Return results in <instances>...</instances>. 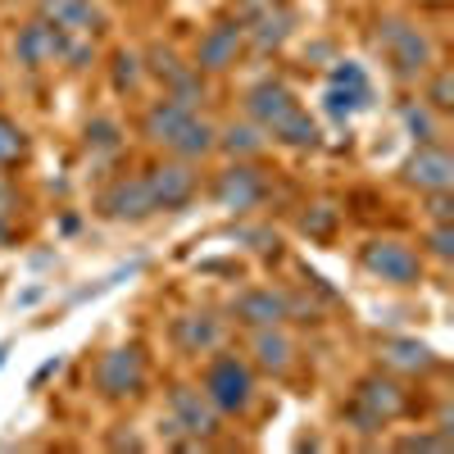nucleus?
<instances>
[{
    "label": "nucleus",
    "instance_id": "36",
    "mask_svg": "<svg viewBox=\"0 0 454 454\" xmlns=\"http://www.w3.org/2000/svg\"><path fill=\"white\" fill-rule=\"evenodd\" d=\"M423 200H427V218L432 223H454V196L450 192H432Z\"/></svg>",
    "mask_w": 454,
    "mask_h": 454
},
{
    "label": "nucleus",
    "instance_id": "1",
    "mask_svg": "<svg viewBox=\"0 0 454 454\" xmlns=\"http://www.w3.org/2000/svg\"><path fill=\"white\" fill-rule=\"evenodd\" d=\"M372 46L382 51L387 68L395 82H423L427 68L436 64V42L423 23H413L409 14H382L372 23Z\"/></svg>",
    "mask_w": 454,
    "mask_h": 454
},
{
    "label": "nucleus",
    "instance_id": "26",
    "mask_svg": "<svg viewBox=\"0 0 454 454\" xmlns=\"http://www.w3.org/2000/svg\"><path fill=\"white\" fill-rule=\"evenodd\" d=\"M400 123L409 128V137L419 141V145L441 141V114H436L432 105H423V100H404V105H400Z\"/></svg>",
    "mask_w": 454,
    "mask_h": 454
},
{
    "label": "nucleus",
    "instance_id": "17",
    "mask_svg": "<svg viewBox=\"0 0 454 454\" xmlns=\"http://www.w3.org/2000/svg\"><path fill=\"white\" fill-rule=\"evenodd\" d=\"M36 14L64 32H73V36H91V32L109 27V19L96 0H36Z\"/></svg>",
    "mask_w": 454,
    "mask_h": 454
},
{
    "label": "nucleus",
    "instance_id": "28",
    "mask_svg": "<svg viewBox=\"0 0 454 454\" xmlns=\"http://www.w3.org/2000/svg\"><path fill=\"white\" fill-rule=\"evenodd\" d=\"M27 150H32L27 128H23V123H14L10 114H0V168L23 164V160H27Z\"/></svg>",
    "mask_w": 454,
    "mask_h": 454
},
{
    "label": "nucleus",
    "instance_id": "39",
    "mask_svg": "<svg viewBox=\"0 0 454 454\" xmlns=\"http://www.w3.org/2000/svg\"><path fill=\"white\" fill-rule=\"evenodd\" d=\"M42 295H46V286H27V291H23V295L14 300V305H19V309H27V305H36V300H42Z\"/></svg>",
    "mask_w": 454,
    "mask_h": 454
},
{
    "label": "nucleus",
    "instance_id": "33",
    "mask_svg": "<svg viewBox=\"0 0 454 454\" xmlns=\"http://www.w3.org/2000/svg\"><path fill=\"white\" fill-rule=\"evenodd\" d=\"M340 423H350V432H359V436H377V432L387 427V419H377V413H372L364 400L340 404Z\"/></svg>",
    "mask_w": 454,
    "mask_h": 454
},
{
    "label": "nucleus",
    "instance_id": "20",
    "mask_svg": "<svg viewBox=\"0 0 454 454\" xmlns=\"http://www.w3.org/2000/svg\"><path fill=\"white\" fill-rule=\"evenodd\" d=\"M173 340L182 355L200 359V355L223 346V323L214 314H182V318H173Z\"/></svg>",
    "mask_w": 454,
    "mask_h": 454
},
{
    "label": "nucleus",
    "instance_id": "7",
    "mask_svg": "<svg viewBox=\"0 0 454 454\" xmlns=\"http://www.w3.org/2000/svg\"><path fill=\"white\" fill-rule=\"evenodd\" d=\"M168 419H173V427L192 441V445H209L214 436H218V427H223V413L209 404V395L200 391V387H192V382H177L173 391H168Z\"/></svg>",
    "mask_w": 454,
    "mask_h": 454
},
{
    "label": "nucleus",
    "instance_id": "21",
    "mask_svg": "<svg viewBox=\"0 0 454 454\" xmlns=\"http://www.w3.org/2000/svg\"><path fill=\"white\" fill-rule=\"evenodd\" d=\"M214 150H218V128H214V123L205 119V114L196 109L192 119L182 123V132L168 141L164 155H177V160H186V164H200V160H209V155H214Z\"/></svg>",
    "mask_w": 454,
    "mask_h": 454
},
{
    "label": "nucleus",
    "instance_id": "15",
    "mask_svg": "<svg viewBox=\"0 0 454 454\" xmlns=\"http://www.w3.org/2000/svg\"><path fill=\"white\" fill-rule=\"evenodd\" d=\"M377 359H382L387 372L395 377H427L436 372V350L423 346V340H413V336H382L377 340Z\"/></svg>",
    "mask_w": 454,
    "mask_h": 454
},
{
    "label": "nucleus",
    "instance_id": "18",
    "mask_svg": "<svg viewBox=\"0 0 454 454\" xmlns=\"http://www.w3.org/2000/svg\"><path fill=\"white\" fill-rule=\"evenodd\" d=\"M241 27H246V46H254V51H278L286 36L295 32V10L286 5V0H273V5H263V10H254L250 19H241Z\"/></svg>",
    "mask_w": 454,
    "mask_h": 454
},
{
    "label": "nucleus",
    "instance_id": "37",
    "mask_svg": "<svg viewBox=\"0 0 454 454\" xmlns=\"http://www.w3.org/2000/svg\"><path fill=\"white\" fill-rule=\"evenodd\" d=\"M59 368H64V355H51L42 368H36V372L27 377V391H42V387L51 382V377H59Z\"/></svg>",
    "mask_w": 454,
    "mask_h": 454
},
{
    "label": "nucleus",
    "instance_id": "45",
    "mask_svg": "<svg viewBox=\"0 0 454 454\" xmlns=\"http://www.w3.org/2000/svg\"><path fill=\"white\" fill-rule=\"evenodd\" d=\"M0 96H5V78H0Z\"/></svg>",
    "mask_w": 454,
    "mask_h": 454
},
{
    "label": "nucleus",
    "instance_id": "29",
    "mask_svg": "<svg viewBox=\"0 0 454 454\" xmlns=\"http://www.w3.org/2000/svg\"><path fill=\"white\" fill-rule=\"evenodd\" d=\"M423 105H432L436 114H450L454 109V73L445 64H432L427 78H423Z\"/></svg>",
    "mask_w": 454,
    "mask_h": 454
},
{
    "label": "nucleus",
    "instance_id": "35",
    "mask_svg": "<svg viewBox=\"0 0 454 454\" xmlns=\"http://www.w3.org/2000/svg\"><path fill=\"white\" fill-rule=\"evenodd\" d=\"M395 450H450V441L441 432H413V436H400Z\"/></svg>",
    "mask_w": 454,
    "mask_h": 454
},
{
    "label": "nucleus",
    "instance_id": "34",
    "mask_svg": "<svg viewBox=\"0 0 454 454\" xmlns=\"http://www.w3.org/2000/svg\"><path fill=\"white\" fill-rule=\"evenodd\" d=\"M332 82H340V87H372L368 73H364V64H355V59H340V64L332 68Z\"/></svg>",
    "mask_w": 454,
    "mask_h": 454
},
{
    "label": "nucleus",
    "instance_id": "30",
    "mask_svg": "<svg viewBox=\"0 0 454 454\" xmlns=\"http://www.w3.org/2000/svg\"><path fill=\"white\" fill-rule=\"evenodd\" d=\"M87 150L91 155H119L123 150V128L114 119H91L87 123Z\"/></svg>",
    "mask_w": 454,
    "mask_h": 454
},
{
    "label": "nucleus",
    "instance_id": "8",
    "mask_svg": "<svg viewBox=\"0 0 454 454\" xmlns=\"http://www.w3.org/2000/svg\"><path fill=\"white\" fill-rule=\"evenodd\" d=\"M241 51H246V27H241V19H237V14H227V19H214V23L200 32L192 64L205 73V78H218V73L237 68Z\"/></svg>",
    "mask_w": 454,
    "mask_h": 454
},
{
    "label": "nucleus",
    "instance_id": "27",
    "mask_svg": "<svg viewBox=\"0 0 454 454\" xmlns=\"http://www.w3.org/2000/svg\"><path fill=\"white\" fill-rule=\"evenodd\" d=\"M109 78H114V91L119 96H137L141 82H145V64L137 51H114L109 55Z\"/></svg>",
    "mask_w": 454,
    "mask_h": 454
},
{
    "label": "nucleus",
    "instance_id": "2",
    "mask_svg": "<svg viewBox=\"0 0 454 454\" xmlns=\"http://www.w3.org/2000/svg\"><path fill=\"white\" fill-rule=\"evenodd\" d=\"M200 391L209 395V404L223 419H246L259 400V382H254V364L237 350H209L205 372H200Z\"/></svg>",
    "mask_w": 454,
    "mask_h": 454
},
{
    "label": "nucleus",
    "instance_id": "5",
    "mask_svg": "<svg viewBox=\"0 0 454 454\" xmlns=\"http://www.w3.org/2000/svg\"><path fill=\"white\" fill-rule=\"evenodd\" d=\"M96 395L109 404H128L145 391V350L141 346H114L96 359Z\"/></svg>",
    "mask_w": 454,
    "mask_h": 454
},
{
    "label": "nucleus",
    "instance_id": "16",
    "mask_svg": "<svg viewBox=\"0 0 454 454\" xmlns=\"http://www.w3.org/2000/svg\"><path fill=\"white\" fill-rule=\"evenodd\" d=\"M300 350L295 340L282 332V327H250V364L269 377H286L295 368Z\"/></svg>",
    "mask_w": 454,
    "mask_h": 454
},
{
    "label": "nucleus",
    "instance_id": "11",
    "mask_svg": "<svg viewBox=\"0 0 454 454\" xmlns=\"http://www.w3.org/2000/svg\"><path fill=\"white\" fill-rule=\"evenodd\" d=\"M400 182L409 186V192L419 196H432V192H454V155L432 141V145H419L413 155L400 164Z\"/></svg>",
    "mask_w": 454,
    "mask_h": 454
},
{
    "label": "nucleus",
    "instance_id": "3",
    "mask_svg": "<svg viewBox=\"0 0 454 454\" xmlns=\"http://www.w3.org/2000/svg\"><path fill=\"white\" fill-rule=\"evenodd\" d=\"M269 192H273V182L269 173L259 168V160H227V168L214 173V186H209V196L218 209L227 214H254L269 205Z\"/></svg>",
    "mask_w": 454,
    "mask_h": 454
},
{
    "label": "nucleus",
    "instance_id": "40",
    "mask_svg": "<svg viewBox=\"0 0 454 454\" xmlns=\"http://www.w3.org/2000/svg\"><path fill=\"white\" fill-rule=\"evenodd\" d=\"M78 227H82L78 214H64V218H59V232H78Z\"/></svg>",
    "mask_w": 454,
    "mask_h": 454
},
{
    "label": "nucleus",
    "instance_id": "9",
    "mask_svg": "<svg viewBox=\"0 0 454 454\" xmlns=\"http://www.w3.org/2000/svg\"><path fill=\"white\" fill-rule=\"evenodd\" d=\"M96 214L109 223H145L155 218V200L145 192V177L141 173H119L114 182H105V192L96 196Z\"/></svg>",
    "mask_w": 454,
    "mask_h": 454
},
{
    "label": "nucleus",
    "instance_id": "31",
    "mask_svg": "<svg viewBox=\"0 0 454 454\" xmlns=\"http://www.w3.org/2000/svg\"><path fill=\"white\" fill-rule=\"evenodd\" d=\"M419 254H427V259H436V263H450V259H454V223H432L427 232H423Z\"/></svg>",
    "mask_w": 454,
    "mask_h": 454
},
{
    "label": "nucleus",
    "instance_id": "12",
    "mask_svg": "<svg viewBox=\"0 0 454 454\" xmlns=\"http://www.w3.org/2000/svg\"><path fill=\"white\" fill-rule=\"evenodd\" d=\"M291 295L278 291V286H246L241 295H232V305H227V314H232L241 327H282L291 318Z\"/></svg>",
    "mask_w": 454,
    "mask_h": 454
},
{
    "label": "nucleus",
    "instance_id": "14",
    "mask_svg": "<svg viewBox=\"0 0 454 454\" xmlns=\"http://www.w3.org/2000/svg\"><path fill=\"white\" fill-rule=\"evenodd\" d=\"M295 105H300V100H295V91H291L282 78H263V82H254V87L241 96L246 119H250V123H259V128H263V137H269V128H278Z\"/></svg>",
    "mask_w": 454,
    "mask_h": 454
},
{
    "label": "nucleus",
    "instance_id": "41",
    "mask_svg": "<svg viewBox=\"0 0 454 454\" xmlns=\"http://www.w3.org/2000/svg\"><path fill=\"white\" fill-rule=\"evenodd\" d=\"M0 5H10V10H27V5H36V0H0Z\"/></svg>",
    "mask_w": 454,
    "mask_h": 454
},
{
    "label": "nucleus",
    "instance_id": "32",
    "mask_svg": "<svg viewBox=\"0 0 454 454\" xmlns=\"http://www.w3.org/2000/svg\"><path fill=\"white\" fill-rule=\"evenodd\" d=\"M336 223H340V209H332V205H314V209L300 214V232L314 237V241H327V237L336 232Z\"/></svg>",
    "mask_w": 454,
    "mask_h": 454
},
{
    "label": "nucleus",
    "instance_id": "25",
    "mask_svg": "<svg viewBox=\"0 0 454 454\" xmlns=\"http://www.w3.org/2000/svg\"><path fill=\"white\" fill-rule=\"evenodd\" d=\"M372 105V87H340V82H327V96H323V109L332 114L336 123H350L359 109Z\"/></svg>",
    "mask_w": 454,
    "mask_h": 454
},
{
    "label": "nucleus",
    "instance_id": "38",
    "mask_svg": "<svg viewBox=\"0 0 454 454\" xmlns=\"http://www.w3.org/2000/svg\"><path fill=\"white\" fill-rule=\"evenodd\" d=\"M14 205H19V186L10 182V173H5V168H0V218L14 214Z\"/></svg>",
    "mask_w": 454,
    "mask_h": 454
},
{
    "label": "nucleus",
    "instance_id": "44",
    "mask_svg": "<svg viewBox=\"0 0 454 454\" xmlns=\"http://www.w3.org/2000/svg\"><path fill=\"white\" fill-rule=\"evenodd\" d=\"M114 5H137V0H114Z\"/></svg>",
    "mask_w": 454,
    "mask_h": 454
},
{
    "label": "nucleus",
    "instance_id": "19",
    "mask_svg": "<svg viewBox=\"0 0 454 454\" xmlns=\"http://www.w3.org/2000/svg\"><path fill=\"white\" fill-rule=\"evenodd\" d=\"M192 105H182V100H173V96H160V100H150L145 109H141V137L155 145V150H168V141L182 132V123L192 119Z\"/></svg>",
    "mask_w": 454,
    "mask_h": 454
},
{
    "label": "nucleus",
    "instance_id": "22",
    "mask_svg": "<svg viewBox=\"0 0 454 454\" xmlns=\"http://www.w3.org/2000/svg\"><path fill=\"white\" fill-rule=\"evenodd\" d=\"M218 150H223L227 160H259L263 150H269V137H263V128H259V123L241 119V123L218 128Z\"/></svg>",
    "mask_w": 454,
    "mask_h": 454
},
{
    "label": "nucleus",
    "instance_id": "6",
    "mask_svg": "<svg viewBox=\"0 0 454 454\" xmlns=\"http://www.w3.org/2000/svg\"><path fill=\"white\" fill-rule=\"evenodd\" d=\"M141 177H145L150 200H155V214H160V209H164V214H177V209H186V205L200 196V164H186V160H177V155L155 160Z\"/></svg>",
    "mask_w": 454,
    "mask_h": 454
},
{
    "label": "nucleus",
    "instance_id": "43",
    "mask_svg": "<svg viewBox=\"0 0 454 454\" xmlns=\"http://www.w3.org/2000/svg\"><path fill=\"white\" fill-rule=\"evenodd\" d=\"M5 359H10V340H0V368H5Z\"/></svg>",
    "mask_w": 454,
    "mask_h": 454
},
{
    "label": "nucleus",
    "instance_id": "4",
    "mask_svg": "<svg viewBox=\"0 0 454 454\" xmlns=\"http://www.w3.org/2000/svg\"><path fill=\"white\" fill-rule=\"evenodd\" d=\"M359 269L372 282L404 291V286H419L423 282V254L413 250L409 241H400V237H368L359 246Z\"/></svg>",
    "mask_w": 454,
    "mask_h": 454
},
{
    "label": "nucleus",
    "instance_id": "13",
    "mask_svg": "<svg viewBox=\"0 0 454 454\" xmlns=\"http://www.w3.org/2000/svg\"><path fill=\"white\" fill-rule=\"evenodd\" d=\"M355 400H364L377 419H387V423H395V419H404L409 413V387L400 382L395 372H387V368H377V372H364L359 382H355Z\"/></svg>",
    "mask_w": 454,
    "mask_h": 454
},
{
    "label": "nucleus",
    "instance_id": "10",
    "mask_svg": "<svg viewBox=\"0 0 454 454\" xmlns=\"http://www.w3.org/2000/svg\"><path fill=\"white\" fill-rule=\"evenodd\" d=\"M68 42H73V32H64V27H55V23H46L42 14H36V19H27L14 32V59L23 68H32V73L36 68H51V64H64Z\"/></svg>",
    "mask_w": 454,
    "mask_h": 454
},
{
    "label": "nucleus",
    "instance_id": "24",
    "mask_svg": "<svg viewBox=\"0 0 454 454\" xmlns=\"http://www.w3.org/2000/svg\"><path fill=\"white\" fill-rule=\"evenodd\" d=\"M269 141H273V145H286V150H314V145H318V123L295 105L278 128H269Z\"/></svg>",
    "mask_w": 454,
    "mask_h": 454
},
{
    "label": "nucleus",
    "instance_id": "23",
    "mask_svg": "<svg viewBox=\"0 0 454 454\" xmlns=\"http://www.w3.org/2000/svg\"><path fill=\"white\" fill-rule=\"evenodd\" d=\"M160 87H164V96H173V100H182V105H192V109H200V105L209 100V78H205V73H200L192 59H182L173 73H164Z\"/></svg>",
    "mask_w": 454,
    "mask_h": 454
},
{
    "label": "nucleus",
    "instance_id": "42",
    "mask_svg": "<svg viewBox=\"0 0 454 454\" xmlns=\"http://www.w3.org/2000/svg\"><path fill=\"white\" fill-rule=\"evenodd\" d=\"M10 241H14V232H10V227H5V223H0V250H5Z\"/></svg>",
    "mask_w": 454,
    "mask_h": 454
}]
</instances>
